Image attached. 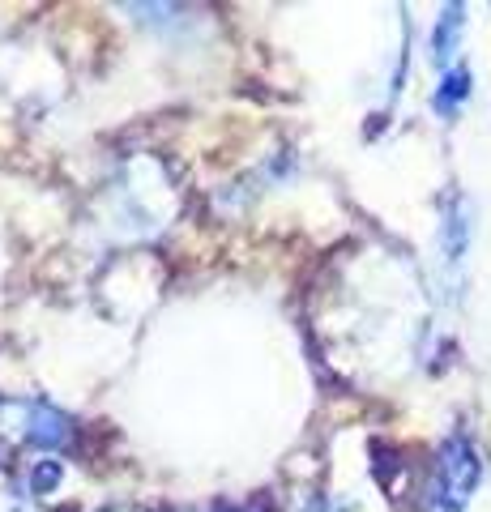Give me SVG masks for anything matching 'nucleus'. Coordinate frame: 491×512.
I'll use <instances>...</instances> for the list:
<instances>
[{"label":"nucleus","mask_w":491,"mask_h":512,"mask_svg":"<svg viewBox=\"0 0 491 512\" xmlns=\"http://www.w3.org/2000/svg\"><path fill=\"white\" fill-rule=\"evenodd\" d=\"M474 483H479V457L466 440H449L445 453H440V478L432 491L436 512H462Z\"/></svg>","instance_id":"nucleus-1"},{"label":"nucleus","mask_w":491,"mask_h":512,"mask_svg":"<svg viewBox=\"0 0 491 512\" xmlns=\"http://www.w3.org/2000/svg\"><path fill=\"white\" fill-rule=\"evenodd\" d=\"M466 82H470L466 73H449V77H445V86L436 90V107H440V111H453L457 103L466 99Z\"/></svg>","instance_id":"nucleus-2"}]
</instances>
